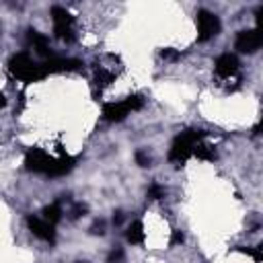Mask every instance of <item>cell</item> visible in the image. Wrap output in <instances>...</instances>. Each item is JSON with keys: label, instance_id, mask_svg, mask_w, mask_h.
<instances>
[{"label": "cell", "instance_id": "cell-1", "mask_svg": "<svg viewBox=\"0 0 263 263\" xmlns=\"http://www.w3.org/2000/svg\"><path fill=\"white\" fill-rule=\"evenodd\" d=\"M203 136H205L203 129H185V132H181L175 138V142L168 150V160L175 162V164H185L187 158L193 154L195 144H199Z\"/></svg>", "mask_w": 263, "mask_h": 263}, {"label": "cell", "instance_id": "cell-2", "mask_svg": "<svg viewBox=\"0 0 263 263\" xmlns=\"http://www.w3.org/2000/svg\"><path fill=\"white\" fill-rule=\"evenodd\" d=\"M8 70H10L12 76H16V78H21V80H25V82H37V80L45 78L41 66L35 64V62L31 60V55L25 53V51L14 53V55L8 60Z\"/></svg>", "mask_w": 263, "mask_h": 263}, {"label": "cell", "instance_id": "cell-3", "mask_svg": "<svg viewBox=\"0 0 263 263\" xmlns=\"http://www.w3.org/2000/svg\"><path fill=\"white\" fill-rule=\"evenodd\" d=\"M142 105H144V99L140 95H132V97H127V99H123L119 103H105L103 105V119H107V121H121L132 111L142 109Z\"/></svg>", "mask_w": 263, "mask_h": 263}, {"label": "cell", "instance_id": "cell-4", "mask_svg": "<svg viewBox=\"0 0 263 263\" xmlns=\"http://www.w3.org/2000/svg\"><path fill=\"white\" fill-rule=\"evenodd\" d=\"M51 18H53V33H55V37L66 41V43H72L76 39V35H74V16L66 8L53 6L51 8Z\"/></svg>", "mask_w": 263, "mask_h": 263}, {"label": "cell", "instance_id": "cell-5", "mask_svg": "<svg viewBox=\"0 0 263 263\" xmlns=\"http://www.w3.org/2000/svg\"><path fill=\"white\" fill-rule=\"evenodd\" d=\"M195 23H197V39L199 41H208L220 33V18L210 10H197Z\"/></svg>", "mask_w": 263, "mask_h": 263}, {"label": "cell", "instance_id": "cell-6", "mask_svg": "<svg viewBox=\"0 0 263 263\" xmlns=\"http://www.w3.org/2000/svg\"><path fill=\"white\" fill-rule=\"evenodd\" d=\"M53 162H55V158L49 156L47 152H43L41 148H31L25 154V166L33 173H43V175L49 177V173L53 168Z\"/></svg>", "mask_w": 263, "mask_h": 263}, {"label": "cell", "instance_id": "cell-7", "mask_svg": "<svg viewBox=\"0 0 263 263\" xmlns=\"http://www.w3.org/2000/svg\"><path fill=\"white\" fill-rule=\"evenodd\" d=\"M39 66H41L43 74L47 76V74H58V72H78V70H82L84 64L76 58H53L51 55Z\"/></svg>", "mask_w": 263, "mask_h": 263}, {"label": "cell", "instance_id": "cell-8", "mask_svg": "<svg viewBox=\"0 0 263 263\" xmlns=\"http://www.w3.org/2000/svg\"><path fill=\"white\" fill-rule=\"evenodd\" d=\"M234 47L240 53H255L261 47V33L259 29H247V31H238Z\"/></svg>", "mask_w": 263, "mask_h": 263}, {"label": "cell", "instance_id": "cell-9", "mask_svg": "<svg viewBox=\"0 0 263 263\" xmlns=\"http://www.w3.org/2000/svg\"><path fill=\"white\" fill-rule=\"evenodd\" d=\"M27 226H29V230L37 236V238H41V240H45V242H53L55 240V228H53V224H49L47 220H41V218H37V216H29L27 218Z\"/></svg>", "mask_w": 263, "mask_h": 263}, {"label": "cell", "instance_id": "cell-10", "mask_svg": "<svg viewBox=\"0 0 263 263\" xmlns=\"http://www.w3.org/2000/svg\"><path fill=\"white\" fill-rule=\"evenodd\" d=\"M214 66H216V74H218V76L230 78V76H234V74L238 72V66H240V64H238V58H236L234 53H222V55L216 58Z\"/></svg>", "mask_w": 263, "mask_h": 263}, {"label": "cell", "instance_id": "cell-11", "mask_svg": "<svg viewBox=\"0 0 263 263\" xmlns=\"http://www.w3.org/2000/svg\"><path fill=\"white\" fill-rule=\"evenodd\" d=\"M27 39H29V43L35 47V51H37L39 55L51 58V53H49V39H47L45 35H41L37 29H29V31H27Z\"/></svg>", "mask_w": 263, "mask_h": 263}, {"label": "cell", "instance_id": "cell-12", "mask_svg": "<svg viewBox=\"0 0 263 263\" xmlns=\"http://www.w3.org/2000/svg\"><path fill=\"white\" fill-rule=\"evenodd\" d=\"M74 158L72 156H68V154H64L62 158H55V162H53V168H51V173H49V177H62V175H66V173H70L72 171V166H74Z\"/></svg>", "mask_w": 263, "mask_h": 263}, {"label": "cell", "instance_id": "cell-13", "mask_svg": "<svg viewBox=\"0 0 263 263\" xmlns=\"http://www.w3.org/2000/svg\"><path fill=\"white\" fill-rule=\"evenodd\" d=\"M125 238H127V242H132V245L144 242V224H142L140 220L132 222V226H129L127 232H125Z\"/></svg>", "mask_w": 263, "mask_h": 263}, {"label": "cell", "instance_id": "cell-14", "mask_svg": "<svg viewBox=\"0 0 263 263\" xmlns=\"http://www.w3.org/2000/svg\"><path fill=\"white\" fill-rule=\"evenodd\" d=\"M60 218H62V208H60V203H49V205L43 208V220H47L49 224L60 222Z\"/></svg>", "mask_w": 263, "mask_h": 263}, {"label": "cell", "instance_id": "cell-15", "mask_svg": "<svg viewBox=\"0 0 263 263\" xmlns=\"http://www.w3.org/2000/svg\"><path fill=\"white\" fill-rule=\"evenodd\" d=\"M193 154L199 158V160H214L216 158V152H214V148L212 146H208V144H195V148H193Z\"/></svg>", "mask_w": 263, "mask_h": 263}, {"label": "cell", "instance_id": "cell-16", "mask_svg": "<svg viewBox=\"0 0 263 263\" xmlns=\"http://www.w3.org/2000/svg\"><path fill=\"white\" fill-rule=\"evenodd\" d=\"M113 78H115V76H113L111 72H107L105 68H99V70L95 72V84H97L99 88H101V86H109V84L113 82Z\"/></svg>", "mask_w": 263, "mask_h": 263}, {"label": "cell", "instance_id": "cell-17", "mask_svg": "<svg viewBox=\"0 0 263 263\" xmlns=\"http://www.w3.org/2000/svg\"><path fill=\"white\" fill-rule=\"evenodd\" d=\"M134 158H136V162H138L140 166H150V164H152V156H150L146 150H138Z\"/></svg>", "mask_w": 263, "mask_h": 263}, {"label": "cell", "instance_id": "cell-18", "mask_svg": "<svg viewBox=\"0 0 263 263\" xmlns=\"http://www.w3.org/2000/svg\"><path fill=\"white\" fill-rule=\"evenodd\" d=\"M148 197H150V199H160V197H164V187H160L158 183L150 185V187H148Z\"/></svg>", "mask_w": 263, "mask_h": 263}, {"label": "cell", "instance_id": "cell-19", "mask_svg": "<svg viewBox=\"0 0 263 263\" xmlns=\"http://www.w3.org/2000/svg\"><path fill=\"white\" fill-rule=\"evenodd\" d=\"M123 249H119V247H115L111 253H109V257H107V263H123Z\"/></svg>", "mask_w": 263, "mask_h": 263}, {"label": "cell", "instance_id": "cell-20", "mask_svg": "<svg viewBox=\"0 0 263 263\" xmlns=\"http://www.w3.org/2000/svg\"><path fill=\"white\" fill-rule=\"evenodd\" d=\"M84 214H86V205H82V203H76V205L72 208V212H70L72 218H80V216H84Z\"/></svg>", "mask_w": 263, "mask_h": 263}, {"label": "cell", "instance_id": "cell-21", "mask_svg": "<svg viewBox=\"0 0 263 263\" xmlns=\"http://www.w3.org/2000/svg\"><path fill=\"white\" fill-rule=\"evenodd\" d=\"M160 55H162L164 60H177V58H179V51H177V49L166 47V49H162V51H160Z\"/></svg>", "mask_w": 263, "mask_h": 263}, {"label": "cell", "instance_id": "cell-22", "mask_svg": "<svg viewBox=\"0 0 263 263\" xmlns=\"http://www.w3.org/2000/svg\"><path fill=\"white\" fill-rule=\"evenodd\" d=\"M181 242H183V234H181V230H173L168 245H171V247H175V245H181Z\"/></svg>", "mask_w": 263, "mask_h": 263}, {"label": "cell", "instance_id": "cell-23", "mask_svg": "<svg viewBox=\"0 0 263 263\" xmlns=\"http://www.w3.org/2000/svg\"><path fill=\"white\" fill-rule=\"evenodd\" d=\"M90 232H92V234H105V222H97V224H92Z\"/></svg>", "mask_w": 263, "mask_h": 263}, {"label": "cell", "instance_id": "cell-24", "mask_svg": "<svg viewBox=\"0 0 263 263\" xmlns=\"http://www.w3.org/2000/svg\"><path fill=\"white\" fill-rule=\"evenodd\" d=\"M123 222V214L121 212H115V216H113V224H121Z\"/></svg>", "mask_w": 263, "mask_h": 263}, {"label": "cell", "instance_id": "cell-25", "mask_svg": "<svg viewBox=\"0 0 263 263\" xmlns=\"http://www.w3.org/2000/svg\"><path fill=\"white\" fill-rule=\"evenodd\" d=\"M4 105H6V97H4V95H2V92H0V109H2V107H4Z\"/></svg>", "mask_w": 263, "mask_h": 263}, {"label": "cell", "instance_id": "cell-26", "mask_svg": "<svg viewBox=\"0 0 263 263\" xmlns=\"http://www.w3.org/2000/svg\"><path fill=\"white\" fill-rule=\"evenodd\" d=\"M78 263H86V261H78Z\"/></svg>", "mask_w": 263, "mask_h": 263}]
</instances>
